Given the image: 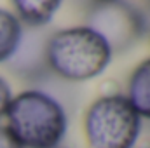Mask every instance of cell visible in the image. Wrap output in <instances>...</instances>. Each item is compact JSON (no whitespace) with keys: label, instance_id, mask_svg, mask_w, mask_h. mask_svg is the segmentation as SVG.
Returning a JSON list of instances; mask_svg holds the SVG:
<instances>
[{"label":"cell","instance_id":"obj_9","mask_svg":"<svg viewBox=\"0 0 150 148\" xmlns=\"http://www.w3.org/2000/svg\"><path fill=\"white\" fill-rule=\"evenodd\" d=\"M0 148H21V145L9 132V129L4 125H0Z\"/></svg>","mask_w":150,"mask_h":148},{"label":"cell","instance_id":"obj_5","mask_svg":"<svg viewBox=\"0 0 150 148\" xmlns=\"http://www.w3.org/2000/svg\"><path fill=\"white\" fill-rule=\"evenodd\" d=\"M126 98L140 115V118H150V58L142 61L133 70L129 77Z\"/></svg>","mask_w":150,"mask_h":148},{"label":"cell","instance_id":"obj_1","mask_svg":"<svg viewBox=\"0 0 150 148\" xmlns=\"http://www.w3.org/2000/svg\"><path fill=\"white\" fill-rule=\"evenodd\" d=\"M5 118V127L21 148H56L67 132L63 106L42 91H23L12 96Z\"/></svg>","mask_w":150,"mask_h":148},{"label":"cell","instance_id":"obj_7","mask_svg":"<svg viewBox=\"0 0 150 148\" xmlns=\"http://www.w3.org/2000/svg\"><path fill=\"white\" fill-rule=\"evenodd\" d=\"M21 33L23 30L19 19L12 12L0 9V63L7 61L18 51Z\"/></svg>","mask_w":150,"mask_h":148},{"label":"cell","instance_id":"obj_2","mask_svg":"<svg viewBox=\"0 0 150 148\" xmlns=\"http://www.w3.org/2000/svg\"><path fill=\"white\" fill-rule=\"evenodd\" d=\"M45 58L61 78L84 82L105 72L112 58V49L105 38L89 26H74L56 32L51 37Z\"/></svg>","mask_w":150,"mask_h":148},{"label":"cell","instance_id":"obj_3","mask_svg":"<svg viewBox=\"0 0 150 148\" xmlns=\"http://www.w3.org/2000/svg\"><path fill=\"white\" fill-rule=\"evenodd\" d=\"M142 118L122 94L96 99L86 113L84 131L91 148H133Z\"/></svg>","mask_w":150,"mask_h":148},{"label":"cell","instance_id":"obj_4","mask_svg":"<svg viewBox=\"0 0 150 148\" xmlns=\"http://www.w3.org/2000/svg\"><path fill=\"white\" fill-rule=\"evenodd\" d=\"M86 26L100 33L112 51H120L133 44L134 38H138L143 28V21L133 7L113 4L94 9L89 18V25Z\"/></svg>","mask_w":150,"mask_h":148},{"label":"cell","instance_id":"obj_6","mask_svg":"<svg viewBox=\"0 0 150 148\" xmlns=\"http://www.w3.org/2000/svg\"><path fill=\"white\" fill-rule=\"evenodd\" d=\"M61 7V2L58 0H16L14 9H16V18L19 23H26L30 26H44L47 25L56 11Z\"/></svg>","mask_w":150,"mask_h":148},{"label":"cell","instance_id":"obj_8","mask_svg":"<svg viewBox=\"0 0 150 148\" xmlns=\"http://www.w3.org/2000/svg\"><path fill=\"white\" fill-rule=\"evenodd\" d=\"M11 99H12L11 87H9V84L0 77V117H4V115H5V111H7V106H9Z\"/></svg>","mask_w":150,"mask_h":148}]
</instances>
